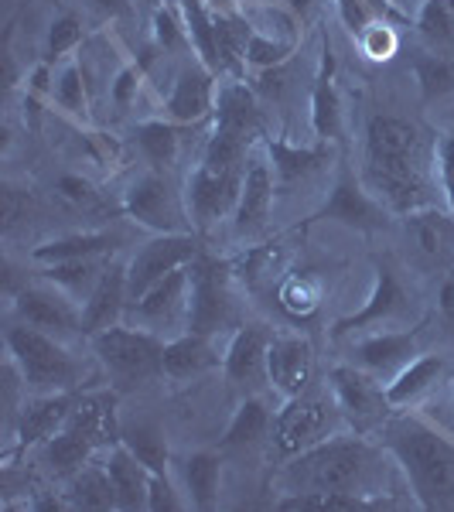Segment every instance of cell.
<instances>
[{
	"label": "cell",
	"instance_id": "obj_13",
	"mask_svg": "<svg viewBox=\"0 0 454 512\" xmlns=\"http://www.w3.org/2000/svg\"><path fill=\"white\" fill-rule=\"evenodd\" d=\"M403 239L410 256L427 270H454V216L441 209H420L403 216Z\"/></svg>",
	"mask_w": 454,
	"mask_h": 512
},
{
	"label": "cell",
	"instance_id": "obj_28",
	"mask_svg": "<svg viewBox=\"0 0 454 512\" xmlns=\"http://www.w3.org/2000/svg\"><path fill=\"white\" fill-rule=\"evenodd\" d=\"M403 308H407V301H403L400 284H396V277L390 274V270H383V277H379V284H376L373 301H369L366 308L359 311V315H352L349 321H342V325H338V332H359V328L379 325V321L386 325V321H393Z\"/></svg>",
	"mask_w": 454,
	"mask_h": 512
},
{
	"label": "cell",
	"instance_id": "obj_7",
	"mask_svg": "<svg viewBox=\"0 0 454 512\" xmlns=\"http://www.w3.org/2000/svg\"><path fill=\"white\" fill-rule=\"evenodd\" d=\"M345 424H349V420H345L342 407H338L332 386L325 383V390L311 386L308 393L280 400V410L274 414V427H270V444L277 448V454L294 458V454L342 434Z\"/></svg>",
	"mask_w": 454,
	"mask_h": 512
},
{
	"label": "cell",
	"instance_id": "obj_8",
	"mask_svg": "<svg viewBox=\"0 0 454 512\" xmlns=\"http://www.w3.org/2000/svg\"><path fill=\"white\" fill-rule=\"evenodd\" d=\"M123 209L140 226L154 233H192V216H188V198L178 192L161 171H147L123 192Z\"/></svg>",
	"mask_w": 454,
	"mask_h": 512
},
{
	"label": "cell",
	"instance_id": "obj_44",
	"mask_svg": "<svg viewBox=\"0 0 454 512\" xmlns=\"http://www.w3.org/2000/svg\"><path fill=\"white\" fill-rule=\"evenodd\" d=\"M137 69H127V72H120L117 76V86H113V99H117L120 106H127L130 103V96L137 93Z\"/></svg>",
	"mask_w": 454,
	"mask_h": 512
},
{
	"label": "cell",
	"instance_id": "obj_1",
	"mask_svg": "<svg viewBox=\"0 0 454 512\" xmlns=\"http://www.w3.org/2000/svg\"><path fill=\"white\" fill-rule=\"evenodd\" d=\"M437 144H427L417 123L379 113L366 127L362 181L383 209L410 216L434 205Z\"/></svg>",
	"mask_w": 454,
	"mask_h": 512
},
{
	"label": "cell",
	"instance_id": "obj_10",
	"mask_svg": "<svg viewBox=\"0 0 454 512\" xmlns=\"http://www.w3.org/2000/svg\"><path fill=\"white\" fill-rule=\"evenodd\" d=\"M328 386H332L338 407H342L345 420H349L352 431H373V427H383L386 417H390L393 403L386 396V383L376 379L373 373H366L362 366H335L328 373Z\"/></svg>",
	"mask_w": 454,
	"mask_h": 512
},
{
	"label": "cell",
	"instance_id": "obj_42",
	"mask_svg": "<svg viewBox=\"0 0 454 512\" xmlns=\"http://www.w3.org/2000/svg\"><path fill=\"white\" fill-rule=\"evenodd\" d=\"M86 7H93L99 18H110V21H123L134 14V0H86Z\"/></svg>",
	"mask_w": 454,
	"mask_h": 512
},
{
	"label": "cell",
	"instance_id": "obj_32",
	"mask_svg": "<svg viewBox=\"0 0 454 512\" xmlns=\"http://www.w3.org/2000/svg\"><path fill=\"white\" fill-rule=\"evenodd\" d=\"M137 144H140V151L147 154V161H151L154 168H168V164H175V158H178L181 137H178V130L171 127V123L147 120V123H140V127H137Z\"/></svg>",
	"mask_w": 454,
	"mask_h": 512
},
{
	"label": "cell",
	"instance_id": "obj_18",
	"mask_svg": "<svg viewBox=\"0 0 454 512\" xmlns=\"http://www.w3.org/2000/svg\"><path fill=\"white\" fill-rule=\"evenodd\" d=\"M417 332H376L366 335L352 345V359L366 373L390 383L393 376H400L410 362L417 359Z\"/></svg>",
	"mask_w": 454,
	"mask_h": 512
},
{
	"label": "cell",
	"instance_id": "obj_15",
	"mask_svg": "<svg viewBox=\"0 0 454 512\" xmlns=\"http://www.w3.org/2000/svg\"><path fill=\"white\" fill-rule=\"evenodd\" d=\"M274 195H277V175L274 164H270L267 151H250L246 161V178H243V192H239L233 222L239 236H253L267 226L270 212H274Z\"/></svg>",
	"mask_w": 454,
	"mask_h": 512
},
{
	"label": "cell",
	"instance_id": "obj_40",
	"mask_svg": "<svg viewBox=\"0 0 454 512\" xmlns=\"http://www.w3.org/2000/svg\"><path fill=\"white\" fill-rule=\"evenodd\" d=\"M315 130H318V137L338 134V99L328 79L315 89Z\"/></svg>",
	"mask_w": 454,
	"mask_h": 512
},
{
	"label": "cell",
	"instance_id": "obj_31",
	"mask_svg": "<svg viewBox=\"0 0 454 512\" xmlns=\"http://www.w3.org/2000/svg\"><path fill=\"white\" fill-rule=\"evenodd\" d=\"M420 38L437 55H454V11L444 0H427L417 18Z\"/></svg>",
	"mask_w": 454,
	"mask_h": 512
},
{
	"label": "cell",
	"instance_id": "obj_11",
	"mask_svg": "<svg viewBox=\"0 0 454 512\" xmlns=\"http://www.w3.org/2000/svg\"><path fill=\"white\" fill-rule=\"evenodd\" d=\"M198 256L195 233H158L147 246H140L134 260L127 263V291L130 301H137L144 291H151L158 280H164L175 270L188 267Z\"/></svg>",
	"mask_w": 454,
	"mask_h": 512
},
{
	"label": "cell",
	"instance_id": "obj_25",
	"mask_svg": "<svg viewBox=\"0 0 454 512\" xmlns=\"http://www.w3.org/2000/svg\"><path fill=\"white\" fill-rule=\"evenodd\" d=\"M444 373H448L444 355H417L400 376H393L390 383H386V396H390L393 407H410V403L424 400L427 393L437 390Z\"/></svg>",
	"mask_w": 454,
	"mask_h": 512
},
{
	"label": "cell",
	"instance_id": "obj_36",
	"mask_svg": "<svg viewBox=\"0 0 454 512\" xmlns=\"http://www.w3.org/2000/svg\"><path fill=\"white\" fill-rule=\"evenodd\" d=\"M151 512H178L188 509V495L181 489L178 478H171L168 472H154L151 475V499H147Z\"/></svg>",
	"mask_w": 454,
	"mask_h": 512
},
{
	"label": "cell",
	"instance_id": "obj_33",
	"mask_svg": "<svg viewBox=\"0 0 454 512\" xmlns=\"http://www.w3.org/2000/svg\"><path fill=\"white\" fill-rule=\"evenodd\" d=\"M123 444H127L130 451L137 454L140 461H144L151 472H168L171 465V451H168V441H164V431L154 424H137L130 427V431H123L120 437Z\"/></svg>",
	"mask_w": 454,
	"mask_h": 512
},
{
	"label": "cell",
	"instance_id": "obj_2",
	"mask_svg": "<svg viewBox=\"0 0 454 512\" xmlns=\"http://www.w3.org/2000/svg\"><path fill=\"white\" fill-rule=\"evenodd\" d=\"M379 434L420 506L454 509V437L417 414H390Z\"/></svg>",
	"mask_w": 454,
	"mask_h": 512
},
{
	"label": "cell",
	"instance_id": "obj_43",
	"mask_svg": "<svg viewBox=\"0 0 454 512\" xmlns=\"http://www.w3.org/2000/svg\"><path fill=\"white\" fill-rule=\"evenodd\" d=\"M55 188H59V195L62 198H69V202H86V198L89 195H93V192H89V185H86V181H82V178H72V175H65V178H59V185H55Z\"/></svg>",
	"mask_w": 454,
	"mask_h": 512
},
{
	"label": "cell",
	"instance_id": "obj_20",
	"mask_svg": "<svg viewBox=\"0 0 454 512\" xmlns=\"http://www.w3.org/2000/svg\"><path fill=\"white\" fill-rule=\"evenodd\" d=\"M127 304H130V291H127V267L120 263H110L99 277V284L89 294L86 308H82V332H86V342L106 328L120 325L127 318Z\"/></svg>",
	"mask_w": 454,
	"mask_h": 512
},
{
	"label": "cell",
	"instance_id": "obj_37",
	"mask_svg": "<svg viewBox=\"0 0 454 512\" xmlns=\"http://www.w3.org/2000/svg\"><path fill=\"white\" fill-rule=\"evenodd\" d=\"M55 103L69 113L86 110V89H82V69L79 65H65L59 82H55Z\"/></svg>",
	"mask_w": 454,
	"mask_h": 512
},
{
	"label": "cell",
	"instance_id": "obj_24",
	"mask_svg": "<svg viewBox=\"0 0 454 512\" xmlns=\"http://www.w3.org/2000/svg\"><path fill=\"white\" fill-rule=\"evenodd\" d=\"M178 482L188 495V506L212 509L219 502V482H222V454L219 451H195L181 461Z\"/></svg>",
	"mask_w": 454,
	"mask_h": 512
},
{
	"label": "cell",
	"instance_id": "obj_3",
	"mask_svg": "<svg viewBox=\"0 0 454 512\" xmlns=\"http://www.w3.org/2000/svg\"><path fill=\"white\" fill-rule=\"evenodd\" d=\"M383 454L366 441L362 431L335 434L315 448L287 458L277 482L284 492H345L369 502L376 495V482L383 475Z\"/></svg>",
	"mask_w": 454,
	"mask_h": 512
},
{
	"label": "cell",
	"instance_id": "obj_41",
	"mask_svg": "<svg viewBox=\"0 0 454 512\" xmlns=\"http://www.w3.org/2000/svg\"><path fill=\"white\" fill-rule=\"evenodd\" d=\"M437 175H441L444 198H448V212L454 216V134L437 140Z\"/></svg>",
	"mask_w": 454,
	"mask_h": 512
},
{
	"label": "cell",
	"instance_id": "obj_5",
	"mask_svg": "<svg viewBox=\"0 0 454 512\" xmlns=\"http://www.w3.org/2000/svg\"><path fill=\"white\" fill-rule=\"evenodd\" d=\"M7 362L21 376L24 396L35 393H76L82 383V362L72 355L69 342L48 335L28 321L7 328Z\"/></svg>",
	"mask_w": 454,
	"mask_h": 512
},
{
	"label": "cell",
	"instance_id": "obj_9",
	"mask_svg": "<svg viewBox=\"0 0 454 512\" xmlns=\"http://www.w3.org/2000/svg\"><path fill=\"white\" fill-rule=\"evenodd\" d=\"M11 308L18 321H28V325L41 328V332L65 338V342L69 338H86V332H82V304L48 277L24 284L14 294Z\"/></svg>",
	"mask_w": 454,
	"mask_h": 512
},
{
	"label": "cell",
	"instance_id": "obj_12",
	"mask_svg": "<svg viewBox=\"0 0 454 512\" xmlns=\"http://www.w3.org/2000/svg\"><path fill=\"white\" fill-rule=\"evenodd\" d=\"M267 386L280 400H291L315 386V345L308 335L274 332L267 352Z\"/></svg>",
	"mask_w": 454,
	"mask_h": 512
},
{
	"label": "cell",
	"instance_id": "obj_30",
	"mask_svg": "<svg viewBox=\"0 0 454 512\" xmlns=\"http://www.w3.org/2000/svg\"><path fill=\"white\" fill-rule=\"evenodd\" d=\"M113 250V239L110 236H99V233H86V236H65V239H52V243L38 246L35 260L38 263H65V260H86V256H99Z\"/></svg>",
	"mask_w": 454,
	"mask_h": 512
},
{
	"label": "cell",
	"instance_id": "obj_46",
	"mask_svg": "<svg viewBox=\"0 0 454 512\" xmlns=\"http://www.w3.org/2000/svg\"><path fill=\"white\" fill-rule=\"evenodd\" d=\"M202 4H209L212 11H219V14H229V7H233L236 0H202Z\"/></svg>",
	"mask_w": 454,
	"mask_h": 512
},
{
	"label": "cell",
	"instance_id": "obj_17",
	"mask_svg": "<svg viewBox=\"0 0 454 512\" xmlns=\"http://www.w3.org/2000/svg\"><path fill=\"white\" fill-rule=\"evenodd\" d=\"M72 403H76V393L24 396L21 410H14V427H18L21 448H41L45 441H52L65 427V420H69Z\"/></svg>",
	"mask_w": 454,
	"mask_h": 512
},
{
	"label": "cell",
	"instance_id": "obj_34",
	"mask_svg": "<svg viewBox=\"0 0 454 512\" xmlns=\"http://www.w3.org/2000/svg\"><path fill=\"white\" fill-rule=\"evenodd\" d=\"M417 82H420V89H424L427 99L451 93V89H454V55L420 52V59H417Z\"/></svg>",
	"mask_w": 454,
	"mask_h": 512
},
{
	"label": "cell",
	"instance_id": "obj_29",
	"mask_svg": "<svg viewBox=\"0 0 454 512\" xmlns=\"http://www.w3.org/2000/svg\"><path fill=\"white\" fill-rule=\"evenodd\" d=\"M267 158L274 164L277 185H297V181L311 178L325 164V151H301V147L280 144V140H267Z\"/></svg>",
	"mask_w": 454,
	"mask_h": 512
},
{
	"label": "cell",
	"instance_id": "obj_47",
	"mask_svg": "<svg viewBox=\"0 0 454 512\" xmlns=\"http://www.w3.org/2000/svg\"><path fill=\"white\" fill-rule=\"evenodd\" d=\"M134 4H137V0H134Z\"/></svg>",
	"mask_w": 454,
	"mask_h": 512
},
{
	"label": "cell",
	"instance_id": "obj_22",
	"mask_svg": "<svg viewBox=\"0 0 454 512\" xmlns=\"http://www.w3.org/2000/svg\"><path fill=\"white\" fill-rule=\"evenodd\" d=\"M65 506L69 509H93V512H106V509H120L117 502V489H113V478L106 472L103 454L89 461L86 468H79L72 478H65Z\"/></svg>",
	"mask_w": 454,
	"mask_h": 512
},
{
	"label": "cell",
	"instance_id": "obj_45",
	"mask_svg": "<svg viewBox=\"0 0 454 512\" xmlns=\"http://www.w3.org/2000/svg\"><path fill=\"white\" fill-rule=\"evenodd\" d=\"M369 35H373L376 41H373V45H366V52L373 55V59H386V55L393 52V38H390V31L379 28V24H376V28H369Z\"/></svg>",
	"mask_w": 454,
	"mask_h": 512
},
{
	"label": "cell",
	"instance_id": "obj_19",
	"mask_svg": "<svg viewBox=\"0 0 454 512\" xmlns=\"http://www.w3.org/2000/svg\"><path fill=\"white\" fill-rule=\"evenodd\" d=\"M209 113H216V69L209 62H188L175 76L168 117L175 123H202Z\"/></svg>",
	"mask_w": 454,
	"mask_h": 512
},
{
	"label": "cell",
	"instance_id": "obj_6",
	"mask_svg": "<svg viewBox=\"0 0 454 512\" xmlns=\"http://www.w3.org/2000/svg\"><path fill=\"white\" fill-rule=\"evenodd\" d=\"M89 345H93L96 362L110 376L117 393L137 390V386L164 376V345H168V338L154 332L120 321V325L89 338Z\"/></svg>",
	"mask_w": 454,
	"mask_h": 512
},
{
	"label": "cell",
	"instance_id": "obj_39",
	"mask_svg": "<svg viewBox=\"0 0 454 512\" xmlns=\"http://www.w3.org/2000/svg\"><path fill=\"white\" fill-rule=\"evenodd\" d=\"M79 41H82V21L76 14H62V18H55L52 28H48V55L59 59V55L72 52Z\"/></svg>",
	"mask_w": 454,
	"mask_h": 512
},
{
	"label": "cell",
	"instance_id": "obj_26",
	"mask_svg": "<svg viewBox=\"0 0 454 512\" xmlns=\"http://www.w3.org/2000/svg\"><path fill=\"white\" fill-rule=\"evenodd\" d=\"M328 216L332 219H342V222H352L359 229H373L383 222L386 209L369 195V188H359L352 181H342L332 195V205H328Z\"/></svg>",
	"mask_w": 454,
	"mask_h": 512
},
{
	"label": "cell",
	"instance_id": "obj_4",
	"mask_svg": "<svg viewBox=\"0 0 454 512\" xmlns=\"http://www.w3.org/2000/svg\"><path fill=\"white\" fill-rule=\"evenodd\" d=\"M250 151L253 137L212 127V137L202 147V158L185 181L188 216H192L195 229H209L236 212Z\"/></svg>",
	"mask_w": 454,
	"mask_h": 512
},
{
	"label": "cell",
	"instance_id": "obj_21",
	"mask_svg": "<svg viewBox=\"0 0 454 512\" xmlns=\"http://www.w3.org/2000/svg\"><path fill=\"white\" fill-rule=\"evenodd\" d=\"M103 461H106V472L113 478V489H117L120 509H127V512L147 509V499H151V475H154L151 468H147L123 441L110 444V448L103 451Z\"/></svg>",
	"mask_w": 454,
	"mask_h": 512
},
{
	"label": "cell",
	"instance_id": "obj_16",
	"mask_svg": "<svg viewBox=\"0 0 454 512\" xmlns=\"http://www.w3.org/2000/svg\"><path fill=\"white\" fill-rule=\"evenodd\" d=\"M270 338H274V328L263 325H243L229 338L226 359H222L229 386H236V390H260L267 383Z\"/></svg>",
	"mask_w": 454,
	"mask_h": 512
},
{
	"label": "cell",
	"instance_id": "obj_35",
	"mask_svg": "<svg viewBox=\"0 0 454 512\" xmlns=\"http://www.w3.org/2000/svg\"><path fill=\"white\" fill-rule=\"evenodd\" d=\"M373 502L345 492H287L277 509H369Z\"/></svg>",
	"mask_w": 454,
	"mask_h": 512
},
{
	"label": "cell",
	"instance_id": "obj_38",
	"mask_svg": "<svg viewBox=\"0 0 454 512\" xmlns=\"http://www.w3.org/2000/svg\"><path fill=\"white\" fill-rule=\"evenodd\" d=\"M280 304H284L291 315L304 318L318 308V294L311 291L308 277H291V280H284V287H280Z\"/></svg>",
	"mask_w": 454,
	"mask_h": 512
},
{
	"label": "cell",
	"instance_id": "obj_14",
	"mask_svg": "<svg viewBox=\"0 0 454 512\" xmlns=\"http://www.w3.org/2000/svg\"><path fill=\"white\" fill-rule=\"evenodd\" d=\"M192 332L216 335L229 321V274L226 267L198 253L192 260Z\"/></svg>",
	"mask_w": 454,
	"mask_h": 512
},
{
	"label": "cell",
	"instance_id": "obj_23",
	"mask_svg": "<svg viewBox=\"0 0 454 512\" xmlns=\"http://www.w3.org/2000/svg\"><path fill=\"white\" fill-rule=\"evenodd\" d=\"M219 362L216 349H212V335L185 332L168 338L164 345V376L168 379H195L209 373Z\"/></svg>",
	"mask_w": 454,
	"mask_h": 512
},
{
	"label": "cell",
	"instance_id": "obj_27",
	"mask_svg": "<svg viewBox=\"0 0 454 512\" xmlns=\"http://www.w3.org/2000/svg\"><path fill=\"white\" fill-rule=\"evenodd\" d=\"M270 427H274V414L267 410V403L260 396H246L233 414V424H229L226 437H222V448H250V444H260L263 437H270Z\"/></svg>",
	"mask_w": 454,
	"mask_h": 512
}]
</instances>
